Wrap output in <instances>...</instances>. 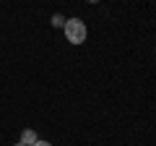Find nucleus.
I'll return each instance as SVG.
<instances>
[{
	"instance_id": "obj_1",
	"label": "nucleus",
	"mask_w": 156,
	"mask_h": 146,
	"mask_svg": "<svg viewBox=\"0 0 156 146\" xmlns=\"http://www.w3.org/2000/svg\"><path fill=\"white\" fill-rule=\"evenodd\" d=\"M62 31H65V39L70 42V45H83L86 37H89V29H86V24L81 21V18H68L65 26H62Z\"/></svg>"
},
{
	"instance_id": "obj_2",
	"label": "nucleus",
	"mask_w": 156,
	"mask_h": 146,
	"mask_svg": "<svg viewBox=\"0 0 156 146\" xmlns=\"http://www.w3.org/2000/svg\"><path fill=\"white\" fill-rule=\"evenodd\" d=\"M37 141H39V138H37V133H34L31 128H26V130L21 133V141H18V144H23V146H34Z\"/></svg>"
},
{
	"instance_id": "obj_3",
	"label": "nucleus",
	"mask_w": 156,
	"mask_h": 146,
	"mask_svg": "<svg viewBox=\"0 0 156 146\" xmlns=\"http://www.w3.org/2000/svg\"><path fill=\"white\" fill-rule=\"evenodd\" d=\"M52 24H55V26H65V18H62V16H60V13H57V16H55V18H52Z\"/></svg>"
},
{
	"instance_id": "obj_4",
	"label": "nucleus",
	"mask_w": 156,
	"mask_h": 146,
	"mask_svg": "<svg viewBox=\"0 0 156 146\" xmlns=\"http://www.w3.org/2000/svg\"><path fill=\"white\" fill-rule=\"evenodd\" d=\"M34 146H52V144H50V141H37Z\"/></svg>"
},
{
	"instance_id": "obj_5",
	"label": "nucleus",
	"mask_w": 156,
	"mask_h": 146,
	"mask_svg": "<svg viewBox=\"0 0 156 146\" xmlns=\"http://www.w3.org/2000/svg\"><path fill=\"white\" fill-rule=\"evenodd\" d=\"M16 146H23V144H16Z\"/></svg>"
}]
</instances>
